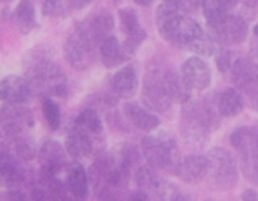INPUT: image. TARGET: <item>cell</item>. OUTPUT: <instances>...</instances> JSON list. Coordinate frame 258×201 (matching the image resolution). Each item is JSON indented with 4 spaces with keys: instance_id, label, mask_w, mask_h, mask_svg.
<instances>
[{
    "instance_id": "obj_6",
    "label": "cell",
    "mask_w": 258,
    "mask_h": 201,
    "mask_svg": "<svg viewBox=\"0 0 258 201\" xmlns=\"http://www.w3.org/2000/svg\"><path fill=\"white\" fill-rule=\"evenodd\" d=\"M231 144L240 153L245 176L248 177V180L258 185V129H237L231 135Z\"/></svg>"
},
{
    "instance_id": "obj_2",
    "label": "cell",
    "mask_w": 258,
    "mask_h": 201,
    "mask_svg": "<svg viewBox=\"0 0 258 201\" xmlns=\"http://www.w3.org/2000/svg\"><path fill=\"white\" fill-rule=\"evenodd\" d=\"M101 42L89 29L86 21H83L67 39L63 52L68 64L76 70H86L92 65L95 59L97 45Z\"/></svg>"
},
{
    "instance_id": "obj_26",
    "label": "cell",
    "mask_w": 258,
    "mask_h": 201,
    "mask_svg": "<svg viewBox=\"0 0 258 201\" xmlns=\"http://www.w3.org/2000/svg\"><path fill=\"white\" fill-rule=\"evenodd\" d=\"M86 24L94 32V35L98 38V41L103 42V39L107 38V33L113 29V17L106 11H100V12L91 15L86 20Z\"/></svg>"
},
{
    "instance_id": "obj_36",
    "label": "cell",
    "mask_w": 258,
    "mask_h": 201,
    "mask_svg": "<svg viewBox=\"0 0 258 201\" xmlns=\"http://www.w3.org/2000/svg\"><path fill=\"white\" fill-rule=\"evenodd\" d=\"M251 2H252V3H257L258 0H251Z\"/></svg>"
},
{
    "instance_id": "obj_15",
    "label": "cell",
    "mask_w": 258,
    "mask_h": 201,
    "mask_svg": "<svg viewBox=\"0 0 258 201\" xmlns=\"http://www.w3.org/2000/svg\"><path fill=\"white\" fill-rule=\"evenodd\" d=\"M231 76L234 83L249 95L258 92V67L251 59H237L231 67Z\"/></svg>"
},
{
    "instance_id": "obj_3",
    "label": "cell",
    "mask_w": 258,
    "mask_h": 201,
    "mask_svg": "<svg viewBox=\"0 0 258 201\" xmlns=\"http://www.w3.org/2000/svg\"><path fill=\"white\" fill-rule=\"evenodd\" d=\"M218 126V117L207 103L195 102L184 106L181 129L189 141H203Z\"/></svg>"
},
{
    "instance_id": "obj_8",
    "label": "cell",
    "mask_w": 258,
    "mask_h": 201,
    "mask_svg": "<svg viewBox=\"0 0 258 201\" xmlns=\"http://www.w3.org/2000/svg\"><path fill=\"white\" fill-rule=\"evenodd\" d=\"M142 153L147 162L159 170L177 167V145L165 136H145L142 139Z\"/></svg>"
},
{
    "instance_id": "obj_10",
    "label": "cell",
    "mask_w": 258,
    "mask_h": 201,
    "mask_svg": "<svg viewBox=\"0 0 258 201\" xmlns=\"http://www.w3.org/2000/svg\"><path fill=\"white\" fill-rule=\"evenodd\" d=\"M39 164H41V177L44 182L54 179L57 171L65 165V153L60 144L56 141H45L39 150Z\"/></svg>"
},
{
    "instance_id": "obj_5",
    "label": "cell",
    "mask_w": 258,
    "mask_h": 201,
    "mask_svg": "<svg viewBox=\"0 0 258 201\" xmlns=\"http://www.w3.org/2000/svg\"><path fill=\"white\" fill-rule=\"evenodd\" d=\"M210 161V183L219 191H230L239 182V171L231 153L225 148H213L207 155Z\"/></svg>"
},
{
    "instance_id": "obj_1",
    "label": "cell",
    "mask_w": 258,
    "mask_h": 201,
    "mask_svg": "<svg viewBox=\"0 0 258 201\" xmlns=\"http://www.w3.org/2000/svg\"><path fill=\"white\" fill-rule=\"evenodd\" d=\"M27 80L33 91L47 95L63 97L68 91L67 76L51 59L35 58L27 70Z\"/></svg>"
},
{
    "instance_id": "obj_27",
    "label": "cell",
    "mask_w": 258,
    "mask_h": 201,
    "mask_svg": "<svg viewBox=\"0 0 258 201\" xmlns=\"http://www.w3.org/2000/svg\"><path fill=\"white\" fill-rule=\"evenodd\" d=\"M203 14L209 26H216L228 17V8L222 0H203Z\"/></svg>"
},
{
    "instance_id": "obj_29",
    "label": "cell",
    "mask_w": 258,
    "mask_h": 201,
    "mask_svg": "<svg viewBox=\"0 0 258 201\" xmlns=\"http://www.w3.org/2000/svg\"><path fill=\"white\" fill-rule=\"evenodd\" d=\"M42 114H44V118H45L48 127L51 130H57L60 126V111H59L57 105L54 102H51L50 98H45L42 102Z\"/></svg>"
},
{
    "instance_id": "obj_34",
    "label": "cell",
    "mask_w": 258,
    "mask_h": 201,
    "mask_svg": "<svg viewBox=\"0 0 258 201\" xmlns=\"http://www.w3.org/2000/svg\"><path fill=\"white\" fill-rule=\"evenodd\" d=\"M138 5H142V6H150L154 0H135Z\"/></svg>"
},
{
    "instance_id": "obj_33",
    "label": "cell",
    "mask_w": 258,
    "mask_h": 201,
    "mask_svg": "<svg viewBox=\"0 0 258 201\" xmlns=\"http://www.w3.org/2000/svg\"><path fill=\"white\" fill-rule=\"evenodd\" d=\"M224 2V5L227 6V8H233V6H236L237 5V2L239 0H222Z\"/></svg>"
},
{
    "instance_id": "obj_11",
    "label": "cell",
    "mask_w": 258,
    "mask_h": 201,
    "mask_svg": "<svg viewBox=\"0 0 258 201\" xmlns=\"http://www.w3.org/2000/svg\"><path fill=\"white\" fill-rule=\"evenodd\" d=\"M210 171V161L207 156H187L175 167V174L187 185L201 183Z\"/></svg>"
},
{
    "instance_id": "obj_35",
    "label": "cell",
    "mask_w": 258,
    "mask_h": 201,
    "mask_svg": "<svg viewBox=\"0 0 258 201\" xmlns=\"http://www.w3.org/2000/svg\"><path fill=\"white\" fill-rule=\"evenodd\" d=\"M251 97H254V102H255V108H257L258 111V92H255L254 95H251Z\"/></svg>"
},
{
    "instance_id": "obj_31",
    "label": "cell",
    "mask_w": 258,
    "mask_h": 201,
    "mask_svg": "<svg viewBox=\"0 0 258 201\" xmlns=\"http://www.w3.org/2000/svg\"><path fill=\"white\" fill-rule=\"evenodd\" d=\"M216 62H218V65H219L221 71L228 70V68H230V53H228V52H222Z\"/></svg>"
},
{
    "instance_id": "obj_16",
    "label": "cell",
    "mask_w": 258,
    "mask_h": 201,
    "mask_svg": "<svg viewBox=\"0 0 258 201\" xmlns=\"http://www.w3.org/2000/svg\"><path fill=\"white\" fill-rule=\"evenodd\" d=\"M119 18H121V27L125 33V42L124 47L128 53L135 52L139 44L144 41L147 36L145 30L139 24L138 14L133 8H124L119 11Z\"/></svg>"
},
{
    "instance_id": "obj_23",
    "label": "cell",
    "mask_w": 258,
    "mask_h": 201,
    "mask_svg": "<svg viewBox=\"0 0 258 201\" xmlns=\"http://www.w3.org/2000/svg\"><path fill=\"white\" fill-rule=\"evenodd\" d=\"M67 183H68L70 192L74 197H77V198H86L88 197V174L82 165L76 164L71 167V170L68 171Z\"/></svg>"
},
{
    "instance_id": "obj_38",
    "label": "cell",
    "mask_w": 258,
    "mask_h": 201,
    "mask_svg": "<svg viewBox=\"0 0 258 201\" xmlns=\"http://www.w3.org/2000/svg\"><path fill=\"white\" fill-rule=\"evenodd\" d=\"M5 2H9V0H5Z\"/></svg>"
},
{
    "instance_id": "obj_20",
    "label": "cell",
    "mask_w": 258,
    "mask_h": 201,
    "mask_svg": "<svg viewBox=\"0 0 258 201\" xmlns=\"http://www.w3.org/2000/svg\"><path fill=\"white\" fill-rule=\"evenodd\" d=\"M0 176H2V183L6 188H15L23 182V173L18 164L14 161V158L3 150L2 152V159H0Z\"/></svg>"
},
{
    "instance_id": "obj_12",
    "label": "cell",
    "mask_w": 258,
    "mask_h": 201,
    "mask_svg": "<svg viewBox=\"0 0 258 201\" xmlns=\"http://www.w3.org/2000/svg\"><path fill=\"white\" fill-rule=\"evenodd\" d=\"M216 39L222 44H239L248 36V24L243 18L228 15L224 21L210 27Z\"/></svg>"
},
{
    "instance_id": "obj_14",
    "label": "cell",
    "mask_w": 258,
    "mask_h": 201,
    "mask_svg": "<svg viewBox=\"0 0 258 201\" xmlns=\"http://www.w3.org/2000/svg\"><path fill=\"white\" fill-rule=\"evenodd\" d=\"M33 92L32 85L27 79L20 76H6L0 85V95L3 103L24 105Z\"/></svg>"
},
{
    "instance_id": "obj_28",
    "label": "cell",
    "mask_w": 258,
    "mask_h": 201,
    "mask_svg": "<svg viewBox=\"0 0 258 201\" xmlns=\"http://www.w3.org/2000/svg\"><path fill=\"white\" fill-rule=\"evenodd\" d=\"M77 124L86 127L92 133H101L103 130V123L98 117V114L94 109H85L76 120Z\"/></svg>"
},
{
    "instance_id": "obj_19",
    "label": "cell",
    "mask_w": 258,
    "mask_h": 201,
    "mask_svg": "<svg viewBox=\"0 0 258 201\" xmlns=\"http://www.w3.org/2000/svg\"><path fill=\"white\" fill-rule=\"evenodd\" d=\"M124 115L130 120V123H133L138 129L144 132L154 130L160 124V120L154 114H151L148 109L141 108L136 103H127L124 106Z\"/></svg>"
},
{
    "instance_id": "obj_22",
    "label": "cell",
    "mask_w": 258,
    "mask_h": 201,
    "mask_svg": "<svg viewBox=\"0 0 258 201\" xmlns=\"http://www.w3.org/2000/svg\"><path fill=\"white\" fill-rule=\"evenodd\" d=\"M218 108H219V112L227 117V118H233L236 115H239L242 111H243V100H242V95L236 91V89H225L221 97H219V102H218Z\"/></svg>"
},
{
    "instance_id": "obj_24",
    "label": "cell",
    "mask_w": 258,
    "mask_h": 201,
    "mask_svg": "<svg viewBox=\"0 0 258 201\" xmlns=\"http://www.w3.org/2000/svg\"><path fill=\"white\" fill-rule=\"evenodd\" d=\"M136 185H138L139 191L148 194L150 197L151 195L160 197V191H162L163 182H160L157 179V176L153 173V170L142 167L136 173Z\"/></svg>"
},
{
    "instance_id": "obj_4",
    "label": "cell",
    "mask_w": 258,
    "mask_h": 201,
    "mask_svg": "<svg viewBox=\"0 0 258 201\" xmlns=\"http://www.w3.org/2000/svg\"><path fill=\"white\" fill-rule=\"evenodd\" d=\"M169 41H174L200 56H212L215 52L212 38L206 33L198 21L189 18L184 14L178 18Z\"/></svg>"
},
{
    "instance_id": "obj_21",
    "label": "cell",
    "mask_w": 258,
    "mask_h": 201,
    "mask_svg": "<svg viewBox=\"0 0 258 201\" xmlns=\"http://www.w3.org/2000/svg\"><path fill=\"white\" fill-rule=\"evenodd\" d=\"M100 56L107 68H115L124 62V53L115 36H107L100 44Z\"/></svg>"
},
{
    "instance_id": "obj_32",
    "label": "cell",
    "mask_w": 258,
    "mask_h": 201,
    "mask_svg": "<svg viewBox=\"0 0 258 201\" xmlns=\"http://www.w3.org/2000/svg\"><path fill=\"white\" fill-rule=\"evenodd\" d=\"M89 2H91V0H70V3H71V6H73L74 9H82V8H85Z\"/></svg>"
},
{
    "instance_id": "obj_17",
    "label": "cell",
    "mask_w": 258,
    "mask_h": 201,
    "mask_svg": "<svg viewBox=\"0 0 258 201\" xmlns=\"http://www.w3.org/2000/svg\"><path fill=\"white\" fill-rule=\"evenodd\" d=\"M86 127L80 124H74V129L68 133L65 141V148L73 158H86L92 152V138Z\"/></svg>"
},
{
    "instance_id": "obj_9",
    "label": "cell",
    "mask_w": 258,
    "mask_h": 201,
    "mask_svg": "<svg viewBox=\"0 0 258 201\" xmlns=\"http://www.w3.org/2000/svg\"><path fill=\"white\" fill-rule=\"evenodd\" d=\"M33 124L32 114L21 105L5 103L2 109V132L11 141L24 135L26 129Z\"/></svg>"
},
{
    "instance_id": "obj_37",
    "label": "cell",
    "mask_w": 258,
    "mask_h": 201,
    "mask_svg": "<svg viewBox=\"0 0 258 201\" xmlns=\"http://www.w3.org/2000/svg\"><path fill=\"white\" fill-rule=\"evenodd\" d=\"M165 2H171V0H165Z\"/></svg>"
},
{
    "instance_id": "obj_25",
    "label": "cell",
    "mask_w": 258,
    "mask_h": 201,
    "mask_svg": "<svg viewBox=\"0 0 258 201\" xmlns=\"http://www.w3.org/2000/svg\"><path fill=\"white\" fill-rule=\"evenodd\" d=\"M14 20L23 33H29L35 27L36 20H35V8H33L32 0H21L20 2L18 8L15 9Z\"/></svg>"
},
{
    "instance_id": "obj_13",
    "label": "cell",
    "mask_w": 258,
    "mask_h": 201,
    "mask_svg": "<svg viewBox=\"0 0 258 201\" xmlns=\"http://www.w3.org/2000/svg\"><path fill=\"white\" fill-rule=\"evenodd\" d=\"M181 77L190 89L203 91L212 82V71L209 65L200 58H189L181 67Z\"/></svg>"
},
{
    "instance_id": "obj_7",
    "label": "cell",
    "mask_w": 258,
    "mask_h": 201,
    "mask_svg": "<svg viewBox=\"0 0 258 201\" xmlns=\"http://www.w3.org/2000/svg\"><path fill=\"white\" fill-rule=\"evenodd\" d=\"M142 97L150 109L157 112H165L171 108L172 94L168 86L166 71L153 68L147 73L142 88Z\"/></svg>"
},
{
    "instance_id": "obj_18",
    "label": "cell",
    "mask_w": 258,
    "mask_h": 201,
    "mask_svg": "<svg viewBox=\"0 0 258 201\" xmlns=\"http://www.w3.org/2000/svg\"><path fill=\"white\" fill-rule=\"evenodd\" d=\"M113 91L121 98H132L138 91V73L133 65L122 67L112 79Z\"/></svg>"
},
{
    "instance_id": "obj_30",
    "label": "cell",
    "mask_w": 258,
    "mask_h": 201,
    "mask_svg": "<svg viewBox=\"0 0 258 201\" xmlns=\"http://www.w3.org/2000/svg\"><path fill=\"white\" fill-rule=\"evenodd\" d=\"M42 14L45 17H57L62 14V0H45L42 5Z\"/></svg>"
}]
</instances>
